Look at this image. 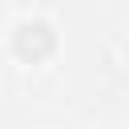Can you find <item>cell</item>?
I'll list each match as a JSON object with an SVG mask.
<instances>
[{
	"label": "cell",
	"mask_w": 129,
	"mask_h": 129,
	"mask_svg": "<svg viewBox=\"0 0 129 129\" xmlns=\"http://www.w3.org/2000/svg\"><path fill=\"white\" fill-rule=\"evenodd\" d=\"M125 64H129V40H125Z\"/></svg>",
	"instance_id": "obj_2"
},
{
	"label": "cell",
	"mask_w": 129,
	"mask_h": 129,
	"mask_svg": "<svg viewBox=\"0 0 129 129\" xmlns=\"http://www.w3.org/2000/svg\"><path fill=\"white\" fill-rule=\"evenodd\" d=\"M12 52L24 60V64H40L44 56L56 52V28L48 20H20L12 28Z\"/></svg>",
	"instance_id": "obj_1"
}]
</instances>
